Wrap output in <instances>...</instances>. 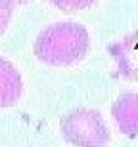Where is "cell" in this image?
Listing matches in <instances>:
<instances>
[{
  "label": "cell",
  "instance_id": "3",
  "mask_svg": "<svg viewBox=\"0 0 138 147\" xmlns=\"http://www.w3.org/2000/svg\"><path fill=\"white\" fill-rule=\"evenodd\" d=\"M111 115L123 134L136 136L138 134V92L121 94L111 107Z\"/></svg>",
  "mask_w": 138,
  "mask_h": 147
},
{
  "label": "cell",
  "instance_id": "6",
  "mask_svg": "<svg viewBox=\"0 0 138 147\" xmlns=\"http://www.w3.org/2000/svg\"><path fill=\"white\" fill-rule=\"evenodd\" d=\"M14 6L16 4L10 2V0H0V34L10 25V19L14 16Z\"/></svg>",
  "mask_w": 138,
  "mask_h": 147
},
{
  "label": "cell",
  "instance_id": "4",
  "mask_svg": "<svg viewBox=\"0 0 138 147\" xmlns=\"http://www.w3.org/2000/svg\"><path fill=\"white\" fill-rule=\"evenodd\" d=\"M23 80L14 63L0 57V107H12L21 98Z\"/></svg>",
  "mask_w": 138,
  "mask_h": 147
},
{
  "label": "cell",
  "instance_id": "5",
  "mask_svg": "<svg viewBox=\"0 0 138 147\" xmlns=\"http://www.w3.org/2000/svg\"><path fill=\"white\" fill-rule=\"evenodd\" d=\"M56 8L63 11H77V10H86L96 2V0H50Z\"/></svg>",
  "mask_w": 138,
  "mask_h": 147
},
{
  "label": "cell",
  "instance_id": "2",
  "mask_svg": "<svg viewBox=\"0 0 138 147\" xmlns=\"http://www.w3.org/2000/svg\"><path fill=\"white\" fill-rule=\"evenodd\" d=\"M61 136L67 143L77 147H105L111 140L104 117L94 109L79 107L63 115L60 120Z\"/></svg>",
  "mask_w": 138,
  "mask_h": 147
},
{
  "label": "cell",
  "instance_id": "1",
  "mask_svg": "<svg viewBox=\"0 0 138 147\" xmlns=\"http://www.w3.org/2000/svg\"><path fill=\"white\" fill-rule=\"evenodd\" d=\"M90 46L88 31L73 21H58L42 29L35 40V55L52 67H65L81 61Z\"/></svg>",
  "mask_w": 138,
  "mask_h": 147
},
{
  "label": "cell",
  "instance_id": "7",
  "mask_svg": "<svg viewBox=\"0 0 138 147\" xmlns=\"http://www.w3.org/2000/svg\"><path fill=\"white\" fill-rule=\"evenodd\" d=\"M10 2H14V4L17 6V4H23V2H27V0H10Z\"/></svg>",
  "mask_w": 138,
  "mask_h": 147
}]
</instances>
